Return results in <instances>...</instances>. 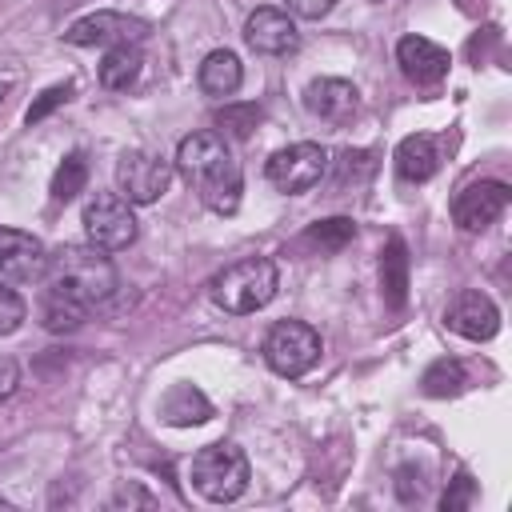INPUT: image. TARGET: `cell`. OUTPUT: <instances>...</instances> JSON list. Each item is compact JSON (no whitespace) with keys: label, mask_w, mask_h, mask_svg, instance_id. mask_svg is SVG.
<instances>
[{"label":"cell","mask_w":512,"mask_h":512,"mask_svg":"<svg viewBox=\"0 0 512 512\" xmlns=\"http://www.w3.org/2000/svg\"><path fill=\"white\" fill-rule=\"evenodd\" d=\"M176 172L184 176V184L200 196V204L208 212L232 216L240 208L244 172H240L232 148L224 144V136H216V132L184 136L180 148H176Z\"/></svg>","instance_id":"1"},{"label":"cell","mask_w":512,"mask_h":512,"mask_svg":"<svg viewBox=\"0 0 512 512\" xmlns=\"http://www.w3.org/2000/svg\"><path fill=\"white\" fill-rule=\"evenodd\" d=\"M44 276H48V284H44L48 296H60L84 312H92L96 304H104L120 288L116 264L96 244H64L56 256H48Z\"/></svg>","instance_id":"2"},{"label":"cell","mask_w":512,"mask_h":512,"mask_svg":"<svg viewBox=\"0 0 512 512\" xmlns=\"http://www.w3.org/2000/svg\"><path fill=\"white\" fill-rule=\"evenodd\" d=\"M276 284H280V272L268 256H244L212 280V300L232 316H248L276 296Z\"/></svg>","instance_id":"3"},{"label":"cell","mask_w":512,"mask_h":512,"mask_svg":"<svg viewBox=\"0 0 512 512\" xmlns=\"http://www.w3.org/2000/svg\"><path fill=\"white\" fill-rule=\"evenodd\" d=\"M248 476H252L248 456H244L236 444H228V440L200 448V452L192 456V468H188L192 488H196L204 500H212V504H232V500H240V496L248 492Z\"/></svg>","instance_id":"4"},{"label":"cell","mask_w":512,"mask_h":512,"mask_svg":"<svg viewBox=\"0 0 512 512\" xmlns=\"http://www.w3.org/2000/svg\"><path fill=\"white\" fill-rule=\"evenodd\" d=\"M324 344H320V332L304 320H280L268 328L264 336V364L276 372V376H304L316 360H320Z\"/></svg>","instance_id":"5"},{"label":"cell","mask_w":512,"mask_h":512,"mask_svg":"<svg viewBox=\"0 0 512 512\" xmlns=\"http://www.w3.org/2000/svg\"><path fill=\"white\" fill-rule=\"evenodd\" d=\"M264 172H268L272 188H280L288 196H300V192H308V188H316L324 180L328 152L320 144H312V140H300V144H288V148L272 152Z\"/></svg>","instance_id":"6"},{"label":"cell","mask_w":512,"mask_h":512,"mask_svg":"<svg viewBox=\"0 0 512 512\" xmlns=\"http://www.w3.org/2000/svg\"><path fill=\"white\" fill-rule=\"evenodd\" d=\"M84 232H88V244L104 248V252H120L136 240V216H132V204L120 196V192H96L88 204H84Z\"/></svg>","instance_id":"7"},{"label":"cell","mask_w":512,"mask_h":512,"mask_svg":"<svg viewBox=\"0 0 512 512\" xmlns=\"http://www.w3.org/2000/svg\"><path fill=\"white\" fill-rule=\"evenodd\" d=\"M116 184H120V196L128 204H156L172 184V164L156 152H144V148L124 152L116 160Z\"/></svg>","instance_id":"8"},{"label":"cell","mask_w":512,"mask_h":512,"mask_svg":"<svg viewBox=\"0 0 512 512\" xmlns=\"http://www.w3.org/2000/svg\"><path fill=\"white\" fill-rule=\"evenodd\" d=\"M508 200H512V192H508L504 180H472L452 200V220H456L460 232H484L504 216Z\"/></svg>","instance_id":"9"},{"label":"cell","mask_w":512,"mask_h":512,"mask_svg":"<svg viewBox=\"0 0 512 512\" xmlns=\"http://www.w3.org/2000/svg\"><path fill=\"white\" fill-rule=\"evenodd\" d=\"M64 36L76 48H96V44L112 48V44H140L148 36V24L136 16H124V12H92V16L76 20Z\"/></svg>","instance_id":"10"},{"label":"cell","mask_w":512,"mask_h":512,"mask_svg":"<svg viewBox=\"0 0 512 512\" xmlns=\"http://www.w3.org/2000/svg\"><path fill=\"white\" fill-rule=\"evenodd\" d=\"M48 272V248L20 228H0V276L4 280H44Z\"/></svg>","instance_id":"11"},{"label":"cell","mask_w":512,"mask_h":512,"mask_svg":"<svg viewBox=\"0 0 512 512\" xmlns=\"http://www.w3.org/2000/svg\"><path fill=\"white\" fill-rule=\"evenodd\" d=\"M244 40L260 56H288V52H296L300 32H296V24H292L288 12H280V8H256L248 16V24H244Z\"/></svg>","instance_id":"12"},{"label":"cell","mask_w":512,"mask_h":512,"mask_svg":"<svg viewBox=\"0 0 512 512\" xmlns=\"http://www.w3.org/2000/svg\"><path fill=\"white\" fill-rule=\"evenodd\" d=\"M444 324H448L456 336H464V340H492L496 328H500V308H496L484 292L464 288V292L448 304Z\"/></svg>","instance_id":"13"},{"label":"cell","mask_w":512,"mask_h":512,"mask_svg":"<svg viewBox=\"0 0 512 512\" xmlns=\"http://www.w3.org/2000/svg\"><path fill=\"white\" fill-rule=\"evenodd\" d=\"M396 64H400L404 80H412L416 88H432V84H440L448 76L452 60H448V52L440 44H432L424 36H404L396 44Z\"/></svg>","instance_id":"14"},{"label":"cell","mask_w":512,"mask_h":512,"mask_svg":"<svg viewBox=\"0 0 512 512\" xmlns=\"http://www.w3.org/2000/svg\"><path fill=\"white\" fill-rule=\"evenodd\" d=\"M304 108L312 116H320V120L340 124V120H348L356 112V88L348 80H340V76H320V80H312L304 88Z\"/></svg>","instance_id":"15"},{"label":"cell","mask_w":512,"mask_h":512,"mask_svg":"<svg viewBox=\"0 0 512 512\" xmlns=\"http://www.w3.org/2000/svg\"><path fill=\"white\" fill-rule=\"evenodd\" d=\"M392 164H396V176H400V180H408V184H424V180H432L436 168H440V148H436L432 136L416 132V136H404V140L396 144Z\"/></svg>","instance_id":"16"},{"label":"cell","mask_w":512,"mask_h":512,"mask_svg":"<svg viewBox=\"0 0 512 512\" xmlns=\"http://www.w3.org/2000/svg\"><path fill=\"white\" fill-rule=\"evenodd\" d=\"M196 80H200V92H208V96H232V92L244 84L240 56H236V52H228V48L208 52V56L200 60Z\"/></svg>","instance_id":"17"},{"label":"cell","mask_w":512,"mask_h":512,"mask_svg":"<svg viewBox=\"0 0 512 512\" xmlns=\"http://www.w3.org/2000/svg\"><path fill=\"white\" fill-rule=\"evenodd\" d=\"M380 288H384L388 308H404V300H408V248L400 236H392L380 252Z\"/></svg>","instance_id":"18"},{"label":"cell","mask_w":512,"mask_h":512,"mask_svg":"<svg viewBox=\"0 0 512 512\" xmlns=\"http://www.w3.org/2000/svg\"><path fill=\"white\" fill-rule=\"evenodd\" d=\"M140 68H144L140 44H112V48L104 52V60H100V84L112 88V92H124V88L136 84Z\"/></svg>","instance_id":"19"},{"label":"cell","mask_w":512,"mask_h":512,"mask_svg":"<svg viewBox=\"0 0 512 512\" xmlns=\"http://www.w3.org/2000/svg\"><path fill=\"white\" fill-rule=\"evenodd\" d=\"M160 412H164L168 424H176V428H192V424H204V420L212 416V404H208V396H204L200 388H192V384H176V388L164 396Z\"/></svg>","instance_id":"20"},{"label":"cell","mask_w":512,"mask_h":512,"mask_svg":"<svg viewBox=\"0 0 512 512\" xmlns=\"http://www.w3.org/2000/svg\"><path fill=\"white\" fill-rule=\"evenodd\" d=\"M352 236H356V224L348 216H328V220H316V224L304 228L300 248H312L316 256H332L344 244H352Z\"/></svg>","instance_id":"21"},{"label":"cell","mask_w":512,"mask_h":512,"mask_svg":"<svg viewBox=\"0 0 512 512\" xmlns=\"http://www.w3.org/2000/svg\"><path fill=\"white\" fill-rule=\"evenodd\" d=\"M464 384H468L464 364H460V360H448V356L432 360V364L424 368V376H420V392H424V396H432V400L460 396V392H464Z\"/></svg>","instance_id":"22"},{"label":"cell","mask_w":512,"mask_h":512,"mask_svg":"<svg viewBox=\"0 0 512 512\" xmlns=\"http://www.w3.org/2000/svg\"><path fill=\"white\" fill-rule=\"evenodd\" d=\"M84 184H88V156L84 152H68L52 172V200L68 204V200H76L84 192Z\"/></svg>","instance_id":"23"},{"label":"cell","mask_w":512,"mask_h":512,"mask_svg":"<svg viewBox=\"0 0 512 512\" xmlns=\"http://www.w3.org/2000/svg\"><path fill=\"white\" fill-rule=\"evenodd\" d=\"M44 328L48 332H76L80 324H84V308H76V304H68V300H60V296H48L44 292Z\"/></svg>","instance_id":"24"},{"label":"cell","mask_w":512,"mask_h":512,"mask_svg":"<svg viewBox=\"0 0 512 512\" xmlns=\"http://www.w3.org/2000/svg\"><path fill=\"white\" fill-rule=\"evenodd\" d=\"M24 316H28V304H24V296L0 276V336H12L20 324H24Z\"/></svg>","instance_id":"25"},{"label":"cell","mask_w":512,"mask_h":512,"mask_svg":"<svg viewBox=\"0 0 512 512\" xmlns=\"http://www.w3.org/2000/svg\"><path fill=\"white\" fill-rule=\"evenodd\" d=\"M216 120L224 124V132H232V136H248V132L260 124V108H256V104H236V108H224Z\"/></svg>","instance_id":"26"},{"label":"cell","mask_w":512,"mask_h":512,"mask_svg":"<svg viewBox=\"0 0 512 512\" xmlns=\"http://www.w3.org/2000/svg\"><path fill=\"white\" fill-rule=\"evenodd\" d=\"M472 500H476V484H472L468 472H460V476L448 484V492L440 496V508H444V512H464Z\"/></svg>","instance_id":"27"},{"label":"cell","mask_w":512,"mask_h":512,"mask_svg":"<svg viewBox=\"0 0 512 512\" xmlns=\"http://www.w3.org/2000/svg\"><path fill=\"white\" fill-rule=\"evenodd\" d=\"M68 96H72V84H52V88H44V92H40V100H36V104H28L24 120H28V124L44 120V116H48L52 108H60V104H64Z\"/></svg>","instance_id":"28"},{"label":"cell","mask_w":512,"mask_h":512,"mask_svg":"<svg viewBox=\"0 0 512 512\" xmlns=\"http://www.w3.org/2000/svg\"><path fill=\"white\" fill-rule=\"evenodd\" d=\"M284 4H288V12L300 16V20H320V16L332 12L336 0H284Z\"/></svg>","instance_id":"29"},{"label":"cell","mask_w":512,"mask_h":512,"mask_svg":"<svg viewBox=\"0 0 512 512\" xmlns=\"http://www.w3.org/2000/svg\"><path fill=\"white\" fill-rule=\"evenodd\" d=\"M16 384H20V368H16V360L0 356V400H8V396L16 392Z\"/></svg>","instance_id":"30"},{"label":"cell","mask_w":512,"mask_h":512,"mask_svg":"<svg viewBox=\"0 0 512 512\" xmlns=\"http://www.w3.org/2000/svg\"><path fill=\"white\" fill-rule=\"evenodd\" d=\"M116 504H144V508H152L156 500H152L148 492H140V488H124V492L116 496Z\"/></svg>","instance_id":"31"},{"label":"cell","mask_w":512,"mask_h":512,"mask_svg":"<svg viewBox=\"0 0 512 512\" xmlns=\"http://www.w3.org/2000/svg\"><path fill=\"white\" fill-rule=\"evenodd\" d=\"M4 88H8V84H0V96H4Z\"/></svg>","instance_id":"32"}]
</instances>
